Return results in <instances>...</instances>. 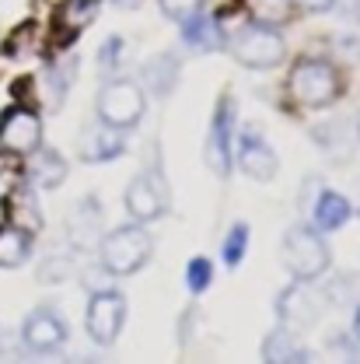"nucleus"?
Returning <instances> with one entry per match:
<instances>
[{
  "label": "nucleus",
  "mask_w": 360,
  "mask_h": 364,
  "mask_svg": "<svg viewBox=\"0 0 360 364\" xmlns=\"http://www.w3.org/2000/svg\"><path fill=\"white\" fill-rule=\"evenodd\" d=\"M112 4H119V7H126V4H136V0H112Z\"/></svg>",
  "instance_id": "32"
},
{
  "label": "nucleus",
  "mask_w": 360,
  "mask_h": 364,
  "mask_svg": "<svg viewBox=\"0 0 360 364\" xmlns=\"http://www.w3.org/2000/svg\"><path fill=\"white\" fill-rule=\"evenodd\" d=\"M74 273V256H63V252H56V256H49L43 263V270H39V277L43 280H67Z\"/></svg>",
  "instance_id": "27"
},
{
  "label": "nucleus",
  "mask_w": 360,
  "mask_h": 364,
  "mask_svg": "<svg viewBox=\"0 0 360 364\" xmlns=\"http://www.w3.org/2000/svg\"><path fill=\"white\" fill-rule=\"evenodd\" d=\"M283 267L290 270L294 280H315L322 273L329 270V245H325V238H322V231L315 228H290L287 235H283Z\"/></svg>",
  "instance_id": "3"
},
{
  "label": "nucleus",
  "mask_w": 360,
  "mask_h": 364,
  "mask_svg": "<svg viewBox=\"0 0 360 364\" xmlns=\"http://www.w3.org/2000/svg\"><path fill=\"white\" fill-rule=\"evenodd\" d=\"M36 147H43V119H39V112L28 109V105H11L0 116V151L14 154V158H25Z\"/></svg>",
  "instance_id": "6"
},
{
  "label": "nucleus",
  "mask_w": 360,
  "mask_h": 364,
  "mask_svg": "<svg viewBox=\"0 0 360 364\" xmlns=\"http://www.w3.org/2000/svg\"><path fill=\"white\" fill-rule=\"evenodd\" d=\"M287 88H290V95H294L298 105L322 109V105H329V102L339 98L343 77H339V70H336L329 60H322V56H305V60L294 63Z\"/></svg>",
  "instance_id": "1"
},
{
  "label": "nucleus",
  "mask_w": 360,
  "mask_h": 364,
  "mask_svg": "<svg viewBox=\"0 0 360 364\" xmlns=\"http://www.w3.org/2000/svg\"><path fill=\"white\" fill-rule=\"evenodd\" d=\"M154 252V242L147 235L143 225H123L116 228L102 245H98V256H102V270L112 273V277H126V273H136Z\"/></svg>",
  "instance_id": "2"
},
{
  "label": "nucleus",
  "mask_w": 360,
  "mask_h": 364,
  "mask_svg": "<svg viewBox=\"0 0 360 364\" xmlns=\"http://www.w3.org/2000/svg\"><path fill=\"white\" fill-rule=\"evenodd\" d=\"M143 85L151 95L158 98H168L175 85H179V56L175 53H158L143 63Z\"/></svg>",
  "instance_id": "17"
},
{
  "label": "nucleus",
  "mask_w": 360,
  "mask_h": 364,
  "mask_svg": "<svg viewBox=\"0 0 360 364\" xmlns=\"http://www.w3.org/2000/svg\"><path fill=\"white\" fill-rule=\"evenodd\" d=\"M354 18H357V21H360V0H357V4H354Z\"/></svg>",
  "instance_id": "33"
},
{
  "label": "nucleus",
  "mask_w": 360,
  "mask_h": 364,
  "mask_svg": "<svg viewBox=\"0 0 360 364\" xmlns=\"http://www.w3.org/2000/svg\"><path fill=\"white\" fill-rule=\"evenodd\" d=\"M98 11V0H67L60 7V28H63V39H74L84 25H91Z\"/></svg>",
  "instance_id": "23"
},
{
  "label": "nucleus",
  "mask_w": 360,
  "mask_h": 364,
  "mask_svg": "<svg viewBox=\"0 0 360 364\" xmlns=\"http://www.w3.org/2000/svg\"><path fill=\"white\" fill-rule=\"evenodd\" d=\"M123 130L112 127H91L88 134L81 136V158L84 161H112L123 154Z\"/></svg>",
  "instance_id": "19"
},
{
  "label": "nucleus",
  "mask_w": 360,
  "mask_h": 364,
  "mask_svg": "<svg viewBox=\"0 0 360 364\" xmlns=\"http://www.w3.org/2000/svg\"><path fill=\"white\" fill-rule=\"evenodd\" d=\"M350 218H354V207H350V200H347L343 193L322 189V193L315 196V203H312V228L322 231V235L343 228Z\"/></svg>",
  "instance_id": "16"
},
{
  "label": "nucleus",
  "mask_w": 360,
  "mask_h": 364,
  "mask_svg": "<svg viewBox=\"0 0 360 364\" xmlns=\"http://www.w3.org/2000/svg\"><path fill=\"white\" fill-rule=\"evenodd\" d=\"M231 140H234V98L227 95V98H221V105L214 109L210 134H207V165L217 176L231 172Z\"/></svg>",
  "instance_id": "9"
},
{
  "label": "nucleus",
  "mask_w": 360,
  "mask_h": 364,
  "mask_svg": "<svg viewBox=\"0 0 360 364\" xmlns=\"http://www.w3.org/2000/svg\"><path fill=\"white\" fill-rule=\"evenodd\" d=\"M36 158H32V168H28V179L36 182L39 189H60L63 179H67V161H63V154L60 151H53V147H36L32 151Z\"/></svg>",
  "instance_id": "20"
},
{
  "label": "nucleus",
  "mask_w": 360,
  "mask_h": 364,
  "mask_svg": "<svg viewBox=\"0 0 360 364\" xmlns=\"http://www.w3.org/2000/svg\"><path fill=\"white\" fill-rule=\"evenodd\" d=\"M234 158H238L241 172L252 176L256 182H270L276 176V154H273V147L256 130H245L238 136V154Z\"/></svg>",
  "instance_id": "12"
},
{
  "label": "nucleus",
  "mask_w": 360,
  "mask_h": 364,
  "mask_svg": "<svg viewBox=\"0 0 360 364\" xmlns=\"http://www.w3.org/2000/svg\"><path fill=\"white\" fill-rule=\"evenodd\" d=\"M182 43L192 53H217L227 46V36L221 28V21H214L210 14H189L182 18Z\"/></svg>",
  "instance_id": "14"
},
{
  "label": "nucleus",
  "mask_w": 360,
  "mask_h": 364,
  "mask_svg": "<svg viewBox=\"0 0 360 364\" xmlns=\"http://www.w3.org/2000/svg\"><path fill=\"white\" fill-rule=\"evenodd\" d=\"M21 340L36 354H53L67 343V326L56 309H36L21 326Z\"/></svg>",
  "instance_id": "11"
},
{
  "label": "nucleus",
  "mask_w": 360,
  "mask_h": 364,
  "mask_svg": "<svg viewBox=\"0 0 360 364\" xmlns=\"http://www.w3.org/2000/svg\"><path fill=\"white\" fill-rule=\"evenodd\" d=\"M77 74V56L67 60V63H45L43 70V105L45 112H60L63 109V98H67V88Z\"/></svg>",
  "instance_id": "18"
},
{
  "label": "nucleus",
  "mask_w": 360,
  "mask_h": 364,
  "mask_svg": "<svg viewBox=\"0 0 360 364\" xmlns=\"http://www.w3.org/2000/svg\"><path fill=\"white\" fill-rule=\"evenodd\" d=\"M123 322H126V298L119 291H94V298L88 301L91 340L102 347L116 343V336L123 333Z\"/></svg>",
  "instance_id": "7"
},
{
  "label": "nucleus",
  "mask_w": 360,
  "mask_h": 364,
  "mask_svg": "<svg viewBox=\"0 0 360 364\" xmlns=\"http://www.w3.org/2000/svg\"><path fill=\"white\" fill-rule=\"evenodd\" d=\"M67 238L74 249H91L102 238V203L94 196H84L74 214L67 218Z\"/></svg>",
  "instance_id": "13"
},
{
  "label": "nucleus",
  "mask_w": 360,
  "mask_h": 364,
  "mask_svg": "<svg viewBox=\"0 0 360 364\" xmlns=\"http://www.w3.org/2000/svg\"><path fill=\"white\" fill-rule=\"evenodd\" d=\"M245 252H249V225H245V221H238V225L227 231V238H224V263L231 267V270H234V267H241Z\"/></svg>",
  "instance_id": "25"
},
{
  "label": "nucleus",
  "mask_w": 360,
  "mask_h": 364,
  "mask_svg": "<svg viewBox=\"0 0 360 364\" xmlns=\"http://www.w3.org/2000/svg\"><path fill=\"white\" fill-rule=\"evenodd\" d=\"M158 4H161V11L172 21H182V18H189V14H196L203 7V0H158Z\"/></svg>",
  "instance_id": "29"
},
{
  "label": "nucleus",
  "mask_w": 360,
  "mask_h": 364,
  "mask_svg": "<svg viewBox=\"0 0 360 364\" xmlns=\"http://www.w3.org/2000/svg\"><path fill=\"white\" fill-rule=\"evenodd\" d=\"M294 7H301V11H308V14H322V11H329L336 0H290Z\"/></svg>",
  "instance_id": "30"
},
{
  "label": "nucleus",
  "mask_w": 360,
  "mask_h": 364,
  "mask_svg": "<svg viewBox=\"0 0 360 364\" xmlns=\"http://www.w3.org/2000/svg\"><path fill=\"white\" fill-rule=\"evenodd\" d=\"M210 284H214V263L203 259V256H196V259L185 267V287H189L192 294H203Z\"/></svg>",
  "instance_id": "26"
},
{
  "label": "nucleus",
  "mask_w": 360,
  "mask_h": 364,
  "mask_svg": "<svg viewBox=\"0 0 360 364\" xmlns=\"http://www.w3.org/2000/svg\"><path fill=\"white\" fill-rule=\"evenodd\" d=\"M119 56H123V39H119V36H112L109 43L98 49V63L105 67V74H116V67H119Z\"/></svg>",
  "instance_id": "28"
},
{
  "label": "nucleus",
  "mask_w": 360,
  "mask_h": 364,
  "mask_svg": "<svg viewBox=\"0 0 360 364\" xmlns=\"http://www.w3.org/2000/svg\"><path fill=\"white\" fill-rule=\"evenodd\" d=\"M227 46H231L234 60L245 63V67H252V70L276 67V63H283V56H287L283 36H280L273 25H263V21H252V25L238 28Z\"/></svg>",
  "instance_id": "4"
},
{
  "label": "nucleus",
  "mask_w": 360,
  "mask_h": 364,
  "mask_svg": "<svg viewBox=\"0 0 360 364\" xmlns=\"http://www.w3.org/2000/svg\"><path fill=\"white\" fill-rule=\"evenodd\" d=\"M4 210H7V225L21 228L28 235H39L43 231V214H39V200H36V189L32 186H14L4 196Z\"/></svg>",
  "instance_id": "15"
},
{
  "label": "nucleus",
  "mask_w": 360,
  "mask_h": 364,
  "mask_svg": "<svg viewBox=\"0 0 360 364\" xmlns=\"http://www.w3.org/2000/svg\"><path fill=\"white\" fill-rule=\"evenodd\" d=\"M143 109H147V98H143V88L136 81L116 77L98 91V119L112 130H133L143 116Z\"/></svg>",
  "instance_id": "5"
},
{
  "label": "nucleus",
  "mask_w": 360,
  "mask_h": 364,
  "mask_svg": "<svg viewBox=\"0 0 360 364\" xmlns=\"http://www.w3.org/2000/svg\"><path fill=\"white\" fill-rule=\"evenodd\" d=\"M165 207H168V189H165V182L154 179L151 172H140V176L130 182V189H126V214L133 218L136 225H147V221L161 218Z\"/></svg>",
  "instance_id": "10"
},
{
  "label": "nucleus",
  "mask_w": 360,
  "mask_h": 364,
  "mask_svg": "<svg viewBox=\"0 0 360 364\" xmlns=\"http://www.w3.org/2000/svg\"><path fill=\"white\" fill-rule=\"evenodd\" d=\"M249 14H252L256 21H263V25L280 28V25L290 21L294 4H290V0H249Z\"/></svg>",
  "instance_id": "24"
},
{
  "label": "nucleus",
  "mask_w": 360,
  "mask_h": 364,
  "mask_svg": "<svg viewBox=\"0 0 360 364\" xmlns=\"http://www.w3.org/2000/svg\"><path fill=\"white\" fill-rule=\"evenodd\" d=\"M32 252V235L14 225H0V267H21Z\"/></svg>",
  "instance_id": "21"
},
{
  "label": "nucleus",
  "mask_w": 360,
  "mask_h": 364,
  "mask_svg": "<svg viewBox=\"0 0 360 364\" xmlns=\"http://www.w3.org/2000/svg\"><path fill=\"white\" fill-rule=\"evenodd\" d=\"M354 336H357V340H360V309H357V312H354Z\"/></svg>",
  "instance_id": "31"
},
{
  "label": "nucleus",
  "mask_w": 360,
  "mask_h": 364,
  "mask_svg": "<svg viewBox=\"0 0 360 364\" xmlns=\"http://www.w3.org/2000/svg\"><path fill=\"white\" fill-rule=\"evenodd\" d=\"M357 136H360V116H357Z\"/></svg>",
  "instance_id": "34"
},
{
  "label": "nucleus",
  "mask_w": 360,
  "mask_h": 364,
  "mask_svg": "<svg viewBox=\"0 0 360 364\" xmlns=\"http://www.w3.org/2000/svg\"><path fill=\"white\" fill-rule=\"evenodd\" d=\"M322 309H325V298L318 294L315 287H308V280H294V284L276 298V316H280L283 326H301V329H308V326L318 322Z\"/></svg>",
  "instance_id": "8"
},
{
  "label": "nucleus",
  "mask_w": 360,
  "mask_h": 364,
  "mask_svg": "<svg viewBox=\"0 0 360 364\" xmlns=\"http://www.w3.org/2000/svg\"><path fill=\"white\" fill-rule=\"evenodd\" d=\"M263 361H273V364H290V361H308V354L298 347V340L290 336L287 326L273 329L263 343Z\"/></svg>",
  "instance_id": "22"
}]
</instances>
